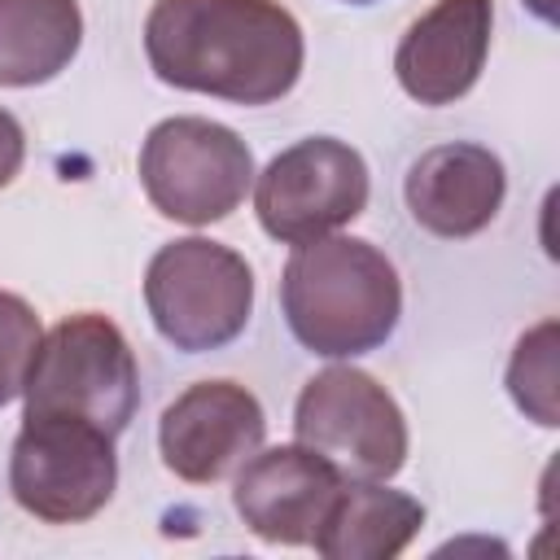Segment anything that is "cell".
<instances>
[{"mask_svg": "<svg viewBox=\"0 0 560 560\" xmlns=\"http://www.w3.org/2000/svg\"><path fill=\"white\" fill-rule=\"evenodd\" d=\"M289 332L319 359H359L385 346L402 315V280L385 249L363 236L293 245L280 276Z\"/></svg>", "mask_w": 560, "mask_h": 560, "instance_id": "obj_2", "label": "cell"}, {"mask_svg": "<svg viewBox=\"0 0 560 560\" xmlns=\"http://www.w3.org/2000/svg\"><path fill=\"white\" fill-rule=\"evenodd\" d=\"M525 4H529V9H534L542 22H551V18H556V4H551V0H525Z\"/></svg>", "mask_w": 560, "mask_h": 560, "instance_id": "obj_18", "label": "cell"}, {"mask_svg": "<svg viewBox=\"0 0 560 560\" xmlns=\"http://www.w3.org/2000/svg\"><path fill=\"white\" fill-rule=\"evenodd\" d=\"M556 319L534 324L521 332L512 359H508V394L512 402L542 429L560 424V402H556Z\"/></svg>", "mask_w": 560, "mask_h": 560, "instance_id": "obj_15", "label": "cell"}, {"mask_svg": "<svg viewBox=\"0 0 560 560\" xmlns=\"http://www.w3.org/2000/svg\"><path fill=\"white\" fill-rule=\"evenodd\" d=\"M341 486L346 477L302 442L271 446V451L258 446L236 468L232 503H236V516L262 542L311 547Z\"/></svg>", "mask_w": 560, "mask_h": 560, "instance_id": "obj_10", "label": "cell"}, {"mask_svg": "<svg viewBox=\"0 0 560 560\" xmlns=\"http://www.w3.org/2000/svg\"><path fill=\"white\" fill-rule=\"evenodd\" d=\"M144 57L166 88L271 105L302 79L306 39L280 0H153Z\"/></svg>", "mask_w": 560, "mask_h": 560, "instance_id": "obj_1", "label": "cell"}, {"mask_svg": "<svg viewBox=\"0 0 560 560\" xmlns=\"http://www.w3.org/2000/svg\"><path fill=\"white\" fill-rule=\"evenodd\" d=\"M22 398L26 416H74L118 438L140 407V368L131 341L109 315H66L39 337Z\"/></svg>", "mask_w": 560, "mask_h": 560, "instance_id": "obj_3", "label": "cell"}, {"mask_svg": "<svg viewBox=\"0 0 560 560\" xmlns=\"http://www.w3.org/2000/svg\"><path fill=\"white\" fill-rule=\"evenodd\" d=\"M368 162L332 136H306L280 149L254 179V210L271 241L306 245L332 236L368 210Z\"/></svg>", "mask_w": 560, "mask_h": 560, "instance_id": "obj_8", "label": "cell"}, {"mask_svg": "<svg viewBox=\"0 0 560 560\" xmlns=\"http://www.w3.org/2000/svg\"><path fill=\"white\" fill-rule=\"evenodd\" d=\"M267 438L262 402L236 381H197L158 420L162 464L188 486H214L236 472Z\"/></svg>", "mask_w": 560, "mask_h": 560, "instance_id": "obj_9", "label": "cell"}, {"mask_svg": "<svg viewBox=\"0 0 560 560\" xmlns=\"http://www.w3.org/2000/svg\"><path fill=\"white\" fill-rule=\"evenodd\" d=\"M420 499L389 490L385 481H346L315 529L311 547L324 560H389L420 534Z\"/></svg>", "mask_w": 560, "mask_h": 560, "instance_id": "obj_13", "label": "cell"}, {"mask_svg": "<svg viewBox=\"0 0 560 560\" xmlns=\"http://www.w3.org/2000/svg\"><path fill=\"white\" fill-rule=\"evenodd\" d=\"M346 4H372V0H346Z\"/></svg>", "mask_w": 560, "mask_h": 560, "instance_id": "obj_19", "label": "cell"}, {"mask_svg": "<svg viewBox=\"0 0 560 560\" xmlns=\"http://www.w3.org/2000/svg\"><path fill=\"white\" fill-rule=\"evenodd\" d=\"M293 433L346 481H389L407 464V416L363 368L315 372L293 407Z\"/></svg>", "mask_w": 560, "mask_h": 560, "instance_id": "obj_6", "label": "cell"}, {"mask_svg": "<svg viewBox=\"0 0 560 560\" xmlns=\"http://www.w3.org/2000/svg\"><path fill=\"white\" fill-rule=\"evenodd\" d=\"M118 486L114 438L74 416H22L9 451V490L48 525L92 521Z\"/></svg>", "mask_w": 560, "mask_h": 560, "instance_id": "obj_7", "label": "cell"}, {"mask_svg": "<svg viewBox=\"0 0 560 560\" xmlns=\"http://www.w3.org/2000/svg\"><path fill=\"white\" fill-rule=\"evenodd\" d=\"M402 197H407L411 219L424 232L442 241H464L490 228L494 214L503 210L508 171L486 144L451 140V144L424 149L411 162L402 179Z\"/></svg>", "mask_w": 560, "mask_h": 560, "instance_id": "obj_12", "label": "cell"}, {"mask_svg": "<svg viewBox=\"0 0 560 560\" xmlns=\"http://www.w3.org/2000/svg\"><path fill=\"white\" fill-rule=\"evenodd\" d=\"M39 337H44V328H39L35 306L26 298L0 289V407L22 398Z\"/></svg>", "mask_w": 560, "mask_h": 560, "instance_id": "obj_16", "label": "cell"}, {"mask_svg": "<svg viewBox=\"0 0 560 560\" xmlns=\"http://www.w3.org/2000/svg\"><path fill=\"white\" fill-rule=\"evenodd\" d=\"M22 162H26V131L9 109H0V188L18 179Z\"/></svg>", "mask_w": 560, "mask_h": 560, "instance_id": "obj_17", "label": "cell"}, {"mask_svg": "<svg viewBox=\"0 0 560 560\" xmlns=\"http://www.w3.org/2000/svg\"><path fill=\"white\" fill-rule=\"evenodd\" d=\"M144 306L153 328L184 354L223 350L254 311L249 262L210 236H179L144 267Z\"/></svg>", "mask_w": 560, "mask_h": 560, "instance_id": "obj_4", "label": "cell"}, {"mask_svg": "<svg viewBox=\"0 0 560 560\" xmlns=\"http://www.w3.org/2000/svg\"><path fill=\"white\" fill-rule=\"evenodd\" d=\"M140 184L158 214L206 228L228 219L254 188V153L223 122L162 118L140 144Z\"/></svg>", "mask_w": 560, "mask_h": 560, "instance_id": "obj_5", "label": "cell"}, {"mask_svg": "<svg viewBox=\"0 0 560 560\" xmlns=\"http://www.w3.org/2000/svg\"><path fill=\"white\" fill-rule=\"evenodd\" d=\"M494 0H433L398 39V88L420 105H455L490 57Z\"/></svg>", "mask_w": 560, "mask_h": 560, "instance_id": "obj_11", "label": "cell"}, {"mask_svg": "<svg viewBox=\"0 0 560 560\" xmlns=\"http://www.w3.org/2000/svg\"><path fill=\"white\" fill-rule=\"evenodd\" d=\"M83 44L79 0H0V88L57 79Z\"/></svg>", "mask_w": 560, "mask_h": 560, "instance_id": "obj_14", "label": "cell"}]
</instances>
